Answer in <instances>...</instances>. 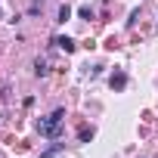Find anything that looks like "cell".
<instances>
[{
	"label": "cell",
	"instance_id": "cell-1",
	"mask_svg": "<svg viewBox=\"0 0 158 158\" xmlns=\"http://www.w3.org/2000/svg\"><path fill=\"white\" fill-rule=\"evenodd\" d=\"M62 118H65V109H56L53 115L40 118V121H37V133L47 136V139H59V136H62Z\"/></svg>",
	"mask_w": 158,
	"mask_h": 158
},
{
	"label": "cell",
	"instance_id": "cell-6",
	"mask_svg": "<svg viewBox=\"0 0 158 158\" xmlns=\"http://www.w3.org/2000/svg\"><path fill=\"white\" fill-rule=\"evenodd\" d=\"M68 19H71V6L62 3V6H59V22H68Z\"/></svg>",
	"mask_w": 158,
	"mask_h": 158
},
{
	"label": "cell",
	"instance_id": "cell-4",
	"mask_svg": "<svg viewBox=\"0 0 158 158\" xmlns=\"http://www.w3.org/2000/svg\"><path fill=\"white\" fill-rule=\"evenodd\" d=\"M53 44H56V47H62L65 53H71V50H74V40H71V37H56Z\"/></svg>",
	"mask_w": 158,
	"mask_h": 158
},
{
	"label": "cell",
	"instance_id": "cell-2",
	"mask_svg": "<svg viewBox=\"0 0 158 158\" xmlns=\"http://www.w3.org/2000/svg\"><path fill=\"white\" fill-rule=\"evenodd\" d=\"M109 84H112V90H124V87H127V74H124V71H115V74L109 77Z\"/></svg>",
	"mask_w": 158,
	"mask_h": 158
},
{
	"label": "cell",
	"instance_id": "cell-5",
	"mask_svg": "<svg viewBox=\"0 0 158 158\" xmlns=\"http://www.w3.org/2000/svg\"><path fill=\"white\" fill-rule=\"evenodd\" d=\"M34 74H37V77H47V74H50V65H47L44 59H37V62H34Z\"/></svg>",
	"mask_w": 158,
	"mask_h": 158
},
{
	"label": "cell",
	"instance_id": "cell-7",
	"mask_svg": "<svg viewBox=\"0 0 158 158\" xmlns=\"http://www.w3.org/2000/svg\"><path fill=\"white\" fill-rule=\"evenodd\" d=\"M77 16H81V19H93V10H90V6H81V10H77Z\"/></svg>",
	"mask_w": 158,
	"mask_h": 158
},
{
	"label": "cell",
	"instance_id": "cell-8",
	"mask_svg": "<svg viewBox=\"0 0 158 158\" xmlns=\"http://www.w3.org/2000/svg\"><path fill=\"white\" fill-rule=\"evenodd\" d=\"M40 3H44V0H40Z\"/></svg>",
	"mask_w": 158,
	"mask_h": 158
},
{
	"label": "cell",
	"instance_id": "cell-3",
	"mask_svg": "<svg viewBox=\"0 0 158 158\" xmlns=\"http://www.w3.org/2000/svg\"><path fill=\"white\" fill-rule=\"evenodd\" d=\"M62 152H65V143H53V146H50V149H47L40 158H59Z\"/></svg>",
	"mask_w": 158,
	"mask_h": 158
}]
</instances>
